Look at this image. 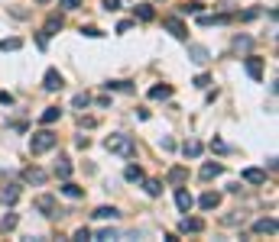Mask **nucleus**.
I'll return each mask as SVG.
<instances>
[{"mask_svg": "<svg viewBox=\"0 0 279 242\" xmlns=\"http://www.w3.org/2000/svg\"><path fill=\"white\" fill-rule=\"evenodd\" d=\"M104 149L114 152V155H120V158H133V155H137V142H133L130 136H124V133L107 136V139H104Z\"/></svg>", "mask_w": 279, "mask_h": 242, "instance_id": "f257e3e1", "label": "nucleus"}, {"mask_svg": "<svg viewBox=\"0 0 279 242\" xmlns=\"http://www.w3.org/2000/svg\"><path fill=\"white\" fill-rule=\"evenodd\" d=\"M56 142H59L56 133H49V129H39V133H33V139H30V152H33V155H43V152L56 149Z\"/></svg>", "mask_w": 279, "mask_h": 242, "instance_id": "f03ea898", "label": "nucleus"}, {"mask_svg": "<svg viewBox=\"0 0 279 242\" xmlns=\"http://www.w3.org/2000/svg\"><path fill=\"white\" fill-rule=\"evenodd\" d=\"M36 210L43 213V217H59V210H56V200H52L49 194H43V197H36Z\"/></svg>", "mask_w": 279, "mask_h": 242, "instance_id": "7ed1b4c3", "label": "nucleus"}, {"mask_svg": "<svg viewBox=\"0 0 279 242\" xmlns=\"http://www.w3.org/2000/svg\"><path fill=\"white\" fill-rule=\"evenodd\" d=\"M62 84H65L62 74H59L56 68H49V71H46V78H43V87H46V91H62Z\"/></svg>", "mask_w": 279, "mask_h": 242, "instance_id": "20e7f679", "label": "nucleus"}, {"mask_svg": "<svg viewBox=\"0 0 279 242\" xmlns=\"http://www.w3.org/2000/svg\"><path fill=\"white\" fill-rule=\"evenodd\" d=\"M162 26H166V29H169V32H172V36H175V39H185V36H188V29H185V23H182V19H179V16H169V19H166V23H162Z\"/></svg>", "mask_w": 279, "mask_h": 242, "instance_id": "39448f33", "label": "nucleus"}, {"mask_svg": "<svg viewBox=\"0 0 279 242\" xmlns=\"http://www.w3.org/2000/svg\"><path fill=\"white\" fill-rule=\"evenodd\" d=\"M175 204H179L182 213H188V210L195 207V197H192V194H188L185 188H179V191H175Z\"/></svg>", "mask_w": 279, "mask_h": 242, "instance_id": "423d86ee", "label": "nucleus"}, {"mask_svg": "<svg viewBox=\"0 0 279 242\" xmlns=\"http://www.w3.org/2000/svg\"><path fill=\"white\" fill-rule=\"evenodd\" d=\"M247 74H250L253 81H263V58L250 55V58H247Z\"/></svg>", "mask_w": 279, "mask_h": 242, "instance_id": "0eeeda50", "label": "nucleus"}, {"mask_svg": "<svg viewBox=\"0 0 279 242\" xmlns=\"http://www.w3.org/2000/svg\"><path fill=\"white\" fill-rule=\"evenodd\" d=\"M243 181L247 184H266V171H260V168H243Z\"/></svg>", "mask_w": 279, "mask_h": 242, "instance_id": "6e6552de", "label": "nucleus"}, {"mask_svg": "<svg viewBox=\"0 0 279 242\" xmlns=\"http://www.w3.org/2000/svg\"><path fill=\"white\" fill-rule=\"evenodd\" d=\"M59 29H62V16H59V13H52V16L46 19V26H43V36H56Z\"/></svg>", "mask_w": 279, "mask_h": 242, "instance_id": "1a4fd4ad", "label": "nucleus"}, {"mask_svg": "<svg viewBox=\"0 0 279 242\" xmlns=\"http://www.w3.org/2000/svg\"><path fill=\"white\" fill-rule=\"evenodd\" d=\"M20 200V188L17 184H7L4 191H0V204H17Z\"/></svg>", "mask_w": 279, "mask_h": 242, "instance_id": "9d476101", "label": "nucleus"}, {"mask_svg": "<svg viewBox=\"0 0 279 242\" xmlns=\"http://www.w3.org/2000/svg\"><path fill=\"white\" fill-rule=\"evenodd\" d=\"M179 230H182V233H201V230H205V223H201V220H195V217H185V220L179 223Z\"/></svg>", "mask_w": 279, "mask_h": 242, "instance_id": "9b49d317", "label": "nucleus"}, {"mask_svg": "<svg viewBox=\"0 0 279 242\" xmlns=\"http://www.w3.org/2000/svg\"><path fill=\"white\" fill-rule=\"evenodd\" d=\"M253 233H269V236H276V220H273V217L256 220V223H253Z\"/></svg>", "mask_w": 279, "mask_h": 242, "instance_id": "f8f14e48", "label": "nucleus"}, {"mask_svg": "<svg viewBox=\"0 0 279 242\" xmlns=\"http://www.w3.org/2000/svg\"><path fill=\"white\" fill-rule=\"evenodd\" d=\"M59 191H62L65 197H72V200H81V197H85V191H81L78 184H72L69 178H65V184H62V188H59Z\"/></svg>", "mask_w": 279, "mask_h": 242, "instance_id": "ddd939ff", "label": "nucleus"}, {"mask_svg": "<svg viewBox=\"0 0 279 242\" xmlns=\"http://www.w3.org/2000/svg\"><path fill=\"white\" fill-rule=\"evenodd\" d=\"M201 210H214L217 204H221V194H214V191H208V194H201Z\"/></svg>", "mask_w": 279, "mask_h": 242, "instance_id": "4468645a", "label": "nucleus"}, {"mask_svg": "<svg viewBox=\"0 0 279 242\" xmlns=\"http://www.w3.org/2000/svg\"><path fill=\"white\" fill-rule=\"evenodd\" d=\"M59 116H62V110L59 107H46L43 110V116H39V123H43V126H49V123H56Z\"/></svg>", "mask_w": 279, "mask_h": 242, "instance_id": "2eb2a0df", "label": "nucleus"}, {"mask_svg": "<svg viewBox=\"0 0 279 242\" xmlns=\"http://www.w3.org/2000/svg\"><path fill=\"white\" fill-rule=\"evenodd\" d=\"M23 178H26L30 184H46V171H39V168H26Z\"/></svg>", "mask_w": 279, "mask_h": 242, "instance_id": "dca6fc26", "label": "nucleus"}, {"mask_svg": "<svg viewBox=\"0 0 279 242\" xmlns=\"http://www.w3.org/2000/svg\"><path fill=\"white\" fill-rule=\"evenodd\" d=\"M224 171V165H217V162H208L205 168H201V178H205V181H211V178H217Z\"/></svg>", "mask_w": 279, "mask_h": 242, "instance_id": "f3484780", "label": "nucleus"}, {"mask_svg": "<svg viewBox=\"0 0 279 242\" xmlns=\"http://www.w3.org/2000/svg\"><path fill=\"white\" fill-rule=\"evenodd\" d=\"M94 217H98V220H117L120 210H117V207H98V210H94Z\"/></svg>", "mask_w": 279, "mask_h": 242, "instance_id": "a211bd4d", "label": "nucleus"}, {"mask_svg": "<svg viewBox=\"0 0 279 242\" xmlns=\"http://www.w3.org/2000/svg\"><path fill=\"white\" fill-rule=\"evenodd\" d=\"M169 94H172V87H169V84H156V87H149V97H153V100H166Z\"/></svg>", "mask_w": 279, "mask_h": 242, "instance_id": "6ab92c4d", "label": "nucleus"}, {"mask_svg": "<svg viewBox=\"0 0 279 242\" xmlns=\"http://www.w3.org/2000/svg\"><path fill=\"white\" fill-rule=\"evenodd\" d=\"M182 152H185V158H198V155H201V142L188 139L185 145H182Z\"/></svg>", "mask_w": 279, "mask_h": 242, "instance_id": "aec40b11", "label": "nucleus"}, {"mask_svg": "<svg viewBox=\"0 0 279 242\" xmlns=\"http://www.w3.org/2000/svg\"><path fill=\"white\" fill-rule=\"evenodd\" d=\"M56 175H59V178H62V181H65V178H69V175H72V162H69V158H65V155H62V158H59V165H56Z\"/></svg>", "mask_w": 279, "mask_h": 242, "instance_id": "412c9836", "label": "nucleus"}, {"mask_svg": "<svg viewBox=\"0 0 279 242\" xmlns=\"http://www.w3.org/2000/svg\"><path fill=\"white\" fill-rule=\"evenodd\" d=\"M188 55H192V61H198V65H201V61H208V48L205 45H192V48H188Z\"/></svg>", "mask_w": 279, "mask_h": 242, "instance_id": "4be33fe9", "label": "nucleus"}, {"mask_svg": "<svg viewBox=\"0 0 279 242\" xmlns=\"http://www.w3.org/2000/svg\"><path fill=\"white\" fill-rule=\"evenodd\" d=\"M124 175H127V181H133V184H140V181H143V168H140V165H130V168H127Z\"/></svg>", "mask_w": 279, "mask_h": 242, "instance_id": "5701e85b", "label": "nucleus"}, {"mask_svg": "<svg viewBox=\"0 0 279 242\" xmlns=\"http://www.w3.org/2000/svg\"><path fill=\"white\" fill-rule=\"evenodd\" d=\"M137 16L143 19V23H149L156 13H153V6H149V3H137Z\"/></svg>", "mask_w": 279, "mask_h": 242, "instance_id": "b1692460", "label": "nucleus"}, {"mask_svg": "<svg viewBox=\"0 0 279 242\" xmlns=\"http://www.w3.org/2000/svg\"><path fill=\"white\" fill-rule=\"evenodd\" d=\"M20 45H23V39H17V36L13 39H0V48H4V52H17Z\"/></svg>", "mask_w": 279, "mask_h": 242, "instance_id": "393cba45", "label": "nucleus"}, {"mask_svg": "<svg viewBox=\"0 0 279 242\" xmlns=\"http://www.w3.org/2000/svg\"><path fill=\"white\" fill-rule=\"evenodd\" d=\"M146 194H149V197H159V194H162V181L149 178V181H146Z\"/></svg>", "mask_w": 279, "mask_h": 242, "instance_id": "a878e982", "label": "nucleus"}, {"mask_svg": "<svg viewBox=\"0 0 279 242\" xmlns=\"http://www.w3.org/2000/svg\"><path fill=\"white\" fill-rule=\"evenodd\" d=\"M185 178H188V171H185V168H172V171H169V181H172V184H182Z\"/></svg>", "mask_w": 279, "mask_h": 242, "instance_id": "bb28decb", "label": "nucleus"}, {"mask_svg": "<svg viewBox=\"0 0 279 242\" xmlns=\"http://www.w3.org/2000/svg\"><path fill=\"white\" fill-rule=\"evenodd\" d=\"M107 91H130V81H107Z\"/></svg>", "mask_w": 279, "mask_h": 242, "instance_id": "cd10ccee", "label": "nucleus"}, {"mask_svg": "<svg viewBox=\"0 0 279 242\" xmlns=\"http://www.w3.org/2000/svg\"><path fill=\"white\" fill-rule=\"evenodd\" d=\"M81 36H88V39H101L104 32H101L98 26H81Z\"/></svg>", "mask_w": 279, "mask_h": 242, "instance_id": "c85d7f7f", "label": "nucleus"}, {"mask_svg": "<svg viewBox=\"0 0 279 242\" xmlns=\"http://www.w3.org/2000/svg\"><path fill=\"white\" fill-rule=\"evenodd\" d=\"M13 226H17V213H7V217L0 220V230L7 233V230H13Z\"/></svg>", "mask_w": 279, "mask_h": 242, "instance_id": "c756f323", "label": "nucleus"}, {"mask_svg": "<svg viewBox=\"0 0 279 242\" xmlns=\"http://www.w3.org/2000/svg\"><path fill=\"white\" fill-rule=\"evenodd\" d=\"M88 103H91V97H88V94H75L72 107H75V110H81V107H88Z\"/></svg>", "mask_w": 279, "mask_h": 242, "instance_id": "7c9ffc66", "label": "nucleus"}, {"mask_svg": "<svg viewBox=\"0 0 279 242\" xmlns=\"http://www.w3.org/2000/svg\"><path fill=\"white\" fill-rule=\"evenodd\" d=\"M101 6H104L107 13H117L120 6H124V0H104V3H101Z\"/></svg>", "mask_w": 279, "mask_h": 242, "instance_id": "2f4dec72", "label": "nucleus"}, {"mask_svg": "<svg viewBox=\"0 0 279 242\" xmlns=\"http://www.w3.org/2000/svg\"><path fill=\"white\" fill-rule=\"evenodd\" d=\"M234 48H237V52H247V48H250V39H247V36H237V39H234Z\"/></svg>", "mask_w": 279, "mask_h": 242, "instance_id": "473e14b6", "label": "nucleus"}, {"mask_svg": "<svg viewBox=\"0 0 279 242\" xmlns=\"http://www.w3.org/2000/svg\"><path fill=\"white\" fill-rule=\"evenodd\" d=\"M117 236H120L117 230H101V233H98V239H117Z\"/></svg>", "mask_w": 279, "mask_h": 242, "instance_id": "72a5a7b5", "label": "nucleus"}, {"mask_svg": "<svg viewBox=\"0 0 279 242\" xmlns=\"http://www.w3.org/2000/svg\"><path fill=\"white\" fill-rule=\"evenodd\" d=\"M81 0H62V10H78Z\"/></svg>", "mask_w": 279, "mask_h": 242, "instance_id": "f704fd0d", "label": "nucleus"}, {"mask_svg": "<svg viewBox=\"0 0 279 242\" xmlns=\"http://www.w3.org/2000/svg\"><path fill=\"white\" fill-rule=\"evenodd\" d=\"M208 84H211L208 74H198V78H195V87H208Z\"/></svg>", "mask_w": 279, "mask_h": 242, "instance_id": "c9c22d12", "label": "nucleus"}, {"mask_svg": "<svg viewBox=\"0 0 279 242\" xmlns=\"http://www.w3.org/2000/svg\"><path fill=\"white\" fill-rule=\"evenodd\" d=\"M211 152H227V145H224L221 139H211Z\"/></svg>", "mask_w": 279, "mask_h": 242, "instance_id": "e433bc0d", "label": "nucleus"}, {"mask_svg": "<svg viewBox=\"0 0 279 242\" xmlns=\"http://www.w3.org/2000/svg\"><path fill=\"white\" fill-rule=\"evenodd\" d=\"M75 239H78V242H85V239H91V230H88V226H85V230H78V233H75Z\"/></svg>", "mask_w": 279, "mask_h": 242, "instance_id": "4c0bfd02", "label": "nucleus"}, {"mask_svg": "<svg viewBox=\"0 0 279 242\" xmlns=\"http://www.w3.org/2000/svg\"><path fill=\"white\" fill-rule=\"evenodd\" d=\"M182 13H201V3H185V6H182Z\"/></svg>", "mask_w": 279, "mask_h": 242, "instance_id": "58836bf2", "label": "nucleus"}, {"mask_svg": "<svg viewBox=\"0 0 279 242\" xmlns=\"http://www.w3.org/2000/svg\"><path fill=\"white\" fill-rule=\"evenodd\" d=\"M75 145H78V149H88V145H91V139H88V136H78V139H75Z\"/></svg>", "mask_w": 279, "mask_h": 242, "instance_id": "ea45409f", "label": "nucleus"}, {"mask_svg": "<svg viewBox=\"0 0 279 242\" xmlns=\"http://www.w3.org/2000/svg\"><path fill=\"white\" fill-rule=\"evenodd\" d=\"M0 103H4V107H10V103H13V94L4 91V94H0Z\"/></svg>", "mask_w": 279, "mask_h": 242, "instance_id": "a19ab883", "label": "nucleus"}, {"mask_svg": "<svg viewBox=\"0 0 279 242\" xmlns=\"http://www.w3.org/2000/svg\"><path fill=\"white\" fill-rule=\"evenodd\" d=\"M39 3H49V0H39Z\"/></svg>", "mask_w": 279, "mask_h": 242, "instance_id": "79ce46f5", "label": "nucleus"}]
</instances>
